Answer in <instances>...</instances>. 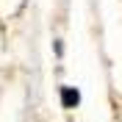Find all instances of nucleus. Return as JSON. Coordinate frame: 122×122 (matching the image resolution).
<instances>
[{"instance_id":"f257e3e1","label":"nucleus","mask_w":122,"mask_h":122,"mask_svg":"<svg viewBox=\"0 0 122 122\" xmlns=\"http://www.w3.org/2000/svg\"><path fill=\"white\" fill-rule=\"evenodd\" d=\"M61 103H64L67 108H75L78 103H81V97H78V89H72V86L61 89Z\"/></svg>"}]
</instances>
